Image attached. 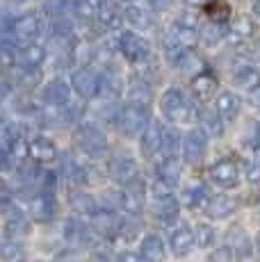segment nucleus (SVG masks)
Here are the masks:
<instances>
[{
    "instance_id": "1",
    "label": "nucleus",
    "mask_w": 260,
    "mask_h": 262,
    "mask_svg": "<svg viewBox=\"0 0 260 262\" xmlns=\"http://www.w3.org/2000/svg\"><path fill=\"white\" fill-rule=\"evenodd\" d=\"M151 121V110L144 100H130L117 114V128L121 130L126 137H137L144 133V128Z\"/></svg>"
},
{
    "instance_id": "2",
    "label": "nucleus",
    "mask_w": 260,
    "mask_h": 262,
    "mask_svg": "<svg viewBox=\"0 0 260 262\" xmlns=\"http://www.w3.org/2000/svg\"><path fill=\"white\" fill-rule=\"evenodd\" d=\"M160 110H162L164 117L169 121H174V123H189V121L194 119V114H197L194 105L189 103L187 96L178 87H169L167 92L162 94V98H160Z\"/></svg>"
},
{
    "instance_id": "3",
    "label": "nucleus",
    "mask_w": 260,
    "mask_h": 262,
    "mask_svg": "<svg viewBox=\"0 0 260 262\" xmlns=\"http://www.w3.org/2000/svg\"><path fill=\"white\" fill-rule=\"evenodd\" d=\"M76 144H78L80 153L92 160H98L107 153V137L92 123H82L76 130Z\"/></svg>"
},
{
    "instance_id": "4",
    "label": "nucleus",
    "mask_w": 260,
    "mask_h": 262,
    "mask_svg": "<svg viewBox=\"0 0 260 262\" xmlns=\"http://www.w3.org/2000/svg\"><path fill=\"white\" fill-rule=\"evenodd\" d=\"M208 176L217 187L222 189H235L240 185V167L231 158H222L208 169Z\"/></svg>"
},
{
    "instance_id": "5",
    "label": "nucleus",
    "mask_w": 260,
    "mask_h": 262,
    "mask_svg": "<svg viewBox=\"0 0 260 262\" xmlns=\"http://www.w3.org/2000/svg\"><path fill=\"white\" fill-rule=\"evenodd\" d=\"M208 150V133L201 128H192L183 137V158L189 164H199L206 158Z\"/></svg>"
},
{
    "instance_id": "6",
    "label": "nucleus",
    "mask_w": 260,
    "mask_h": 262,
    "mask_svg": "<svg viewBox=\"0 0 260 262\" xmlns=\"http://www.w3.org/2000/svg\"><path fill=\"white\" fill-rule=\"evenodd\" d=\"M107 173L114 183H119L123 187V185L133 183L139 176V167H137V162H135V158L123 153V155H114L107 162Z\"/></svg>"
},
{
    "instance_id": "7",
    "label": "nucleus",
    "mask_w": 260,
    "mask_h": 262,
    "mask_svg": "<svg viewBox=\"0 0 260 262\" xmlns=\"http://www.w3.org/2000/svg\"><path fill=\"white\" fill-rule=\"evenodd\" d=\"M89 221H92V230L96 235H101V237H117L119 233H121L123 228V221L121 216H119L114 210H96L92 216H89Z\"/></svg>"
},
{
    "instance_id": "8",
    "label": "nucleus",
    "mask_w": 260,
    "mask_h": 262,
    "mask_svg": "<svg viewBox=\"0 0 260 262\" xmlns=\"http://www.w3.org/2000/svg\"><path fill=\"white\" fill-rule=\"evenodd\" d=\"M71 87L80 98L92 100L101 94V78H98L96 71H92V69H78L71 78Z\"/></svg>"
},
{
    "instance_id": "9",
    "label": "nucleus",
    "mask_w": 260,
    "mask_h": 262,
    "mask_svg": "<svg viewBox=\"0 0 260 262\" xmlns=\"http://www.w3.org/2000/svg\"><path fill=\"white\" fill-rule=\"evenodd\" d=\"M119 50H121V55L128 62L137 64L148 57V41L135 32H123L119 37Z\"/></svg>"
},
{
    "instance_id": "10",
    "label": "nucleus",
    "mask_w": 260,
    "mask_h": 262,
    "mask_svg": "<svg viewBox=\"0 0 260 262\" xmlns=\"http://www.w3.org/2000/svg\"><path fill=\"white\" fill-rule=\"evenodd\" d=\"M28 158L34 164H51L57 160V148L48 137L37 135V137L28 139Z\"/></svg>"
},
{
    "instance_id": "11",
    "label": "nucleus",
    "mask_w": 260,
    "mask_h": 262,
    "mask_svg": "<svg viewBox=\"0 0 260 262\" xmlns=\"http://www.w3.org/2000/svg\"><path fill=\"white\" fill-rule=\"evenodd\" d=\"M39 34H41V18H39V14L30 12L14 21V39H16V41L32 43Z\"/></svg>"
},
{
    "instance_id": "12",
    "label": "nucleus",
    "mask_w": 260,
    "mask_h": 262,
    "mask_svg": "<svg viewBox=\"0 0 260 262\" xmlns=\"http://www.w3.org/2000/svg\"><path fill=\"white\" fill-rule=\"evenodd\" d=\"M194 244H197V235L187 224L176 226L171 230V235H169V246H171V253L176 258H185L194 249Z\"/></svg>"
},
{
    "instance_id": "13",
    "label": "nucleus",
    "mask_w": 260,
    "mask_h": 262,
    "mask_svg": "<svg viewBox=\"0 0 260 262\" xmlns=\"http://www.w3.org/2000/svg\"><path fill=\"white\" fill-rule=\"evenodd\" d=\"M162 142H164L162 123H160V121H148V125L142 133V139H139L144 158H153V155H158V150H162Z\"/></svg>"
},
{
    "instance_id": "14",
    "label": "nucleus",
    "mask_w": 260,
    "mask_h": 262,
    "mask_svg": "<svg viewBox=\"0 0 260 262\" xmlns=\"http://www.w3.org/2000/svg\"><path fill=\"white\" fill-rule=\"evenodd\" d=\"M144 196H146V187H144L142 178H135L133 183L123 185V194H121V208L130 214H137L144 205Z\"/></svg>"
},
{
    "instance_id": "15",
    "label": "nucleus",
    "mask_w": 260,
    "mask_h": 262,
    "mask_svg": "<svg viewBox=\"0 0 260 262\" xmlns=\"http://www.w3.org/2000/svg\"><path fill=\"white\" fill-rule=\"evenodd\" d=\"M69 100H71V87L67 80L55 78L44 87V103L51 107H69Z\"/></svg>"
},
{
    "instance_id": "16",
    "label": "nucleus",
    "mask_w": 260,
    "mask_h": 262,
    "mask_svg": "<svg viewBox=\"0 0 260 262\" xmlns=\"http://www.w3.org/2000/svg\"><path fill=\"white\" fill-rule=\"evenodd\" d=\"M46 59V50L41 43H23V48L16 53V64L23 71H37Z\"/></svg>"
},
{
    "instance_id": "17",
    "label": "nucleus",
    "mask_w": 260,
    "mask_h": 262,
    "mask_svg": "<svg viewBox=\"0 0 260 262\" xmlns=\"http://www.w3.org/2000/svg\"><path fill=\"white\" fill-rule=\"evenodd\" d=\"M30 214L34 221H51L55 216V194H46V191H39L30 199Z\"/></svg>"
},
{
    "instance_id": "18",
    "label": "nucleus",
    "mask_w": 260,
    "mask_h": 262,
    "mask_svg": "<svg viewBox=\"0 0 260 262\" xmlns=\"http://www.w3.org/2000/svg\"><path fill=\"white\" fill-rule=\"evenodd\" d=\"M214 92H217V78H214V73L201 71L192 78V94L199 103H208Z\"/></svg>"
},
{
    "instance_id": "19",
    "label": "nucleus",
    "mask_w": 260,
    "mask_h": 262,
    "mask_svg": "<svg viewBox=\"0 0 260 262\" xmlns=\"http://www.w3.org/2000/svg\"><path fill=\"white\" fill-rule=\"evenodd\" d=\"M235 210H237V201L231 199V196L226 194H217V196H210L208 205H206V212L210 219H226V216H231Z\"/></svg>"
},
{
    "instance_id": "20",
    "label": "nucleus",
    "mask_w": 260,
    "mask_h": 262,
    "mask_svg": "<svg viewBox=\"0 0 260 262\" xmlns=\"http://www.w3.org/2000/svg\"><path fill=\"white\" fill-rule=\"evenodd\" d=\"M240 98L233 92H222L214 98V110L224 121H233L240 114Z\"/></svg>"
},
{
    "instance_id": "21",
    "label": "nucleus",
    "mask_w": 260,
    "mask_h": 262,
    "mask_svg": "<svg viewBox=\"0 0 260 262\" xmlns=\"http://www.w3.org/2000/svg\"><path fill=\"white\" fill-rule=\"evenodd\" d=\"M5 230H7L9 237H18V235H26L28 230V216L26 212H21L14 205H7V212H5Z\"/></svg>"
},
{
    "instance_id": "22",
    "label": "nucleus",
    "mask_w": 260,
    "mask_h": 262,
    "mask_svg": "<svg viewBox=\"0 0 260 262\" xmlns=\"http://www.w3.org/2000/svg\"><path fill=\"white\" fill-rule=\"evenodd\" d=\"M139 253L144 255L148 262H162L164 255H167V249H164V242L160 235L151 233L142 239V246H139Z\"/></svg>"
},
{
    "instance_id": "23",
    "label": "nucleus",
    "mask_w": 260,
    "mask_h": 262,
    "mask_svg": "<svg viewBox=\"0 0 260 262\" xmlns=\"http://www.w3.org/2000/svg\"><path fill=\"white\" fill-rule=\"evenodd\" d=\"M98 23L103 25L105 30H114L121 23V9L114 0H101V7H98Z\"/></svg>"
},
{
    "instance_id": "24",
    "label": "nucleus",
    "mask_w": 260,
    "mask_h": 262,
    "mask_svg": "<svg viewBox=\"0 0 260 262\" xmlns=\"http://www.w3.org/2000/svg\"><path fill=\"white\" fill-rule=\"evenodd\" d=\"M233 78H235V82H237L240 87L249 89V92L260 84V71L253 67V64H242V67H237L233 71Z\"/></svg>"
},
{
    "instance_id": "25",
    "label": "nucleus",
    "mask_w": 260,
    "mask_h": 262,
    "mask_svg": "<svg viewBox=\"0 0 260 262\" xmlns=\"http://www.w3.org/2000/svg\"><path fill=\"white\" fill-rule=\"evenodd\" d=\"M178 214H181V205H178L176 199H167L162 203H156V216L160 224L174 226L178 221Z\"/></svg>"
},
{
    "instance_id": "26",
    "label": "nucleus",
    "mask_w": 260,
    "mask_h": 262,
    "mask_svg": "<svg viewBox=\"0 0 260 262\" xmlns=\"http://www.w3.org/2000/svg\"><path fill=\"white\" fill-rule=\"evenodd\" d=\"M210 191L206 185H192V187L185 189V203L192 210H206L208 201H210Z\"/></svg>"
},
{
    "instance_id": "27",
    "label": "nucleus",
    "mask_w": 260,
    "mask_h": 262,
    "mask_svg": "<svg viewBox=\"0 0 260 262\" xmlns=\"http://www.w3.org/2000/svg\"><path fill=\"white\" fill-rule=\"evenodd\" d=\"M178 176H181V158H167V155H162L158 162V178L174 185L178 180Z\"/></svg>"
},
{
    "instance_id": "28",
    "label": "nucleus",
    "mask_w": 260,
    "mask_h": 262,
    "mask_svg": "<svg viewBox=\"0 0 260 262\" xmlns=\"http://www.w3.org/2000/svg\"><path fill=\"white\" fill-rule=\"evenodd\" d=\"M206 14L212 23L226 25L228 18H231V5L224 3V0H210V3H206Z\"/></svg>"
},
{
    "instance_id": "29",
    "label": "nucleus",
    "mask_w": 260,
    "mask_h": 262,
    "mask_svg": "<svg viewBox=\"0 0 260 262\" xmlns=\"http://www.w3.org/2000/svg\"><path fill=\"white\" fill-rule=\"evenodd\" d=\"M183 153V137L178 130H164V142H162V155L167 158H181Z\"/></svg>"
},
{
    "instance_id": "30",
    "label": "nucleus",
    "mask_w": 260,
    "mask_h": 262,
    "mask_svg": "<svg viewBox=\"0 0 260 262\" xmlns=\"http://www.w3.org/2000/svg\"><path fill=\"white\" fill-rule=\"evenodd\" d=\"M71 205H73V210H76V212L89 214V216L98 210L96 208V201H94L89 194H84V191H76V194L71 196Z\"/></svg>"
},
{
    "instance_id": "31",
    "label": "nucleus",
    "mask_w": 260,
    "mask_h": 262,
    "mask_svg": "<svg viewBox=\"0 0 260 262\" xmlns=\"http://www.w3.org/2000/svg\"><path fill=\"white\" fill-rule=\"evenodd\" d=\"M235 262H260V251L253 242L242 239L235 249Z\"/></svg>"
},
{
    "instance_id": "32",
    "label": "nucleus",
    "mask_w": 260,
    "mask_h": 262,
    "mask_svg": "<svg viewBox=\"0 0 260 262\" xmlns=\"http://www.w3.org/2000/svg\"><path fill=\"white\" fill-rule=\"evenodd\" d=\"M151 194H153L156 203H162V201H167V199H174V185L156 176V180H153V185H151Z\"/></svg>"
},
{
    "instance_id": "33",
    "label": "nucleus",
    "mask_w": 260,
    "mask_h": 262,
    "mask_svg": "<svg viewBox=\"0 0 260 262\" xmlns=\"http://www.w3.org/2000/svg\"><path fill=\"white\" fill-rule=\"evenodd\" d=\"M98 7L101 0H76V14L84 21H92L98 16Z\"/></svg>"
},
{
    "instance_id": "34",
    "label": "nucleus",
    "mask_w": 260,
    "mask_h": 262,
    "mask_svg": "<svg viewBox=\"0 0 260 262\" xmlns=\"http://www.w3.org/2000/svg\"><path fill=\"white\" fill-rule=\"evenodd\" d=\"M199 117H201V121L206 123V128L214 135V137H219V135L224 133V125H222L224 119L217 114V110H214V114H210L208 110H201V112H199Z\"/></svg>"
},
{
    "instance_id": "35",
    "label": "nucleus",
    "mask_w": 260,
    "mask_h": 262,
    "mask_svg": "<svg viewBox=\"0 0 260 262\" xmlns=\"http://www.w3.org/2000/svg\"><path fill=\"white\" fill-rule=\"evenodd\" d=\"M194 235H197V244L199 249H210V246L214 244V228L208 224H199L197 230H194Z\"/></svg>"
},
{
    "instance_id": "36",
    "label": "nucleus",
    "mask_w": 260,
    "mask_h": 262,
    "mask_svg": "<svg viewBox=\"0 0 260 262\" xmlns=\"http://www.w3.org/2000/svg\"><path fill=\"white\" fill-rule=\"evenodd\" d=\"M0 258L5 262H21L23 260V249L16 242H5L3 249H0Z\"/></svg>"
},
{
    "instance_id": "37",
    "label": "nucleus",
    "mask_w": 260,
    "mask_h": 262,
    "mask_svg": "<svg viewBox=\"0 0 260 262\" xmlns=\"http://www.w3.org/2000/svg\"><path fill=\"white\" fill-rule=\"evenodd\" d=\"M46 14L51 16V21L67 18V0H48L46 3Z\"/></svg>"
},
{
    "instance_id": "38",
    "label": "nucleus",
    "mask_w": 260,
    "mask_h": 262,
    "mask_svg": "<svg viewBox=\"0 0 260 262\" xmlns=\"http://www.w3.org/2000/svg\"><path fill=\"white\" fill-rule=\"evenodd\" d=\"M126 18L133 25H139V28H148V25H151V18H148V14L144 12V9H137V7H128L126 9Z\"/></svg>"
},
{
    "instance_id": "39",
    "label": "nucleus",
    "mask_w": 260,
    "mask_h": 262,
    "mask_svg": "<svg viewBox=\"0 0 260 262\" xmlns=\"http://www.w3.org/2000/svg\"><path fill=\"white\" fill-rule=\"evenodd\" d=\"M224 34H226L224 23H212V25H208V28L203 30V41H206V43H217Z\"/></svg>"
},
{
    "instance_id": "40",
    "label": "nucleus",
    "mask_w": 260,
    "mask_h": 262,
    "mask_svg": "<svg viewBox=\"0 0 260 262\" xmlns=\"http://www.w3.org/2000/svg\"><path fill=\"white\" fill-rule=\"evenodd\" d=\"M251 30H253V28H251V23H249L247 18H242L240 23H235V25H233L231 34H233L235 39H240V41H244V39L251 37Z\"/></svg>"
},
{
    "instance_id": "41",
    "label": "nucleus",
    "mask_w": 260,
    "mask_h": 262,
    "mask_svg": "<svg viewBox=\"0 0 260 262\" xmlns=\"http://www.w3.org/2000/svg\"><path fill=\"white\" fill-rule=\"evenodd\" d=\"M9 92H12V80H9V75L5 73L3 69H0V103L7 98Z\"/></svg>"
},
{
    "instance_id": "42",
    "label": "nucleus",
    "mask_w": 260,
    "mask_h": 262,
    "mask_svg": "<svg viewBox=\"0 0 260 262\" xmlns=\"http://www.w3.org/2000/svg\"><path fill=\"white\" fill-rule=\"evenodd\" d=\"M212 262H231V249L228 246H222L212 253Z\"/></svg>"
},
{
    "instance_id": "43",
    "label": "nucleus",
    "mask_w": 260,
    "mask_h": 262,
    "mask_svg": "<svg viewBox=\"0 0 260 262\" xmlns=\"http://www.w3.org/2000/svg\"><path fill=\"white\" fill-rule=\"evenodd\" d=\"M117 262H148V260L144 258L142 253H130V251H126V253L119 255Z\"/></svg>"
},
{
    "instance_id": "44",
    "label": "nucleus",
    "mask_w": 260,
    "mask_h": 262,
    "mask_svg": "<svg viewBox=\"0 0 260 262\" xmlns=\"http://www.w3.org/2000/svg\"><path fill=\"white\" fill-rule=\"evenodd\" d=\"M148 3H151L153 9H158V12H164V9L171 5V0H148Z\"/></svg>"
},
{
    "instance_id": "45",
    "label": "nucleus",
    "mask_w": 260,
    "mask_h": 262,
    "mask_svg": "<svg viewBox=\"0 0 260 262\" xmlns=\"http://www.w3.org/2000/svg\"><path fill=\"white\" fill-rule=\"evenodd\" d=\"M249 94H251L253 103H256L258 107H260V84H258V87H253V89H251V92H249Z\"/></svg>"
},
{
    "instance_id": "46",
    "label": "nucleus",
    "mask_w": 260,
    "mask_h": 262,
    "mask_svg": "<svg viewBox=\"0 0 260 262\" xmlns=\"http://www.w3.org/2000/svg\"><path fill=\"white\" fill-rule=\"evenodd\" d=\"M253 12H256V16H260V0H253Z\"/></svg>"
},
{
    "instance_id": "47",
    "label": "nucleus",
    "mask_w": 260,
    "mask_h": 262,
    "mask_svg": "<svg viewBox=\"0 0 260 262\" xmlns=\"http://www.w3.org/2000/svg\"><path fill=\"white\" fill-rule=\"evenodd\" d=\"M187 5H199V3H203V0H185Z\"/></svg>"
},
{
    "instance_id": "48",
    "label": "nucleus",
    "mask_w": 260,
    "mask_h": 262,
    "mask_svg": "<svg viewBox=\"0 0 260 262\" xmlns=\"http://www.w3.org/2000/svg\"><path fill=\"white\" fill-rule=\"evenodd\" d=\"M256 246H258V251H260V230H258V235H256Z\"/></svg>"
},
{
    "instance_id": "49",
    "label": "nucleus",
    "mask_w": 260,
    "mask_h": 262,
    "mask_svg": "<svg viewBox=\"0 0 260 262\" xmlns=\"http://www.w3.org/2000/svg\"><path fill=\"white\" fill-rule=\"evenodd\" d=\"M126 3H130V0H126Z\"/></svg>"
}]
</instances>
